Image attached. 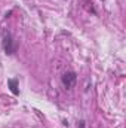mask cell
Segmentation results:
<instances>
[{
    "instance_id": "cell-2",
    "label": "cell",
    "mask_w": 126,
    "mask_h": 128,
    "mask_svg": "<svg viewBox=\"0 0 126 128\" xmlns=\"http://www.w3.org/2000/svg\"><path fill=\"white\" fill-rule=\"evenodd\" d=\"M61 80H63V85L67 88V90H71V88L74 86L76 80H77V74H76L74 72H67V73L63 74Z\"/></svg>"
},
{
    "instance_id": "cell-1",
    "label": "cell",
    "mask_w": 126,
    "mask_h": 128,
    "mask_svg": "<svg viewBox=\"0 0 126 128\" xmlns=\"http://www.w3.org/2000/svg\"><path fill=\"white\" fill-rule=\"evenodd\" d=\"M1 43H3V49H4V52H6L7 55H12V54L16 52L18 43L13 40L12 34L7 32V30H4L3 34H1Z\"/></svg>"
},
{
    "instance_id": "cell-4",
    "label": "cell",
    "mask_w": 126,
    "mask_h": 128,
    "mask_svg": "<svg viewBox=\"0 0 126 128\" xmlns=\"http://www.w3.org/2000/svg\"><path fill=\"white\" fill-rule=\"evenodd\" d=\"M86 127V122L85 121H79V125H77V128H85Z\"/></svg>"
},
{
    "instance_id": "cell-3",
    "label": "cell",
    "mask_w": 126,
    "mask_h": 128,
    "mask_svg": "<svg viewBox=\"0 0 126 128\" xmlns=\"http://www.w3.org/2000/svg\"><path fill=\"white\" fill-rule=\"evenodd\" d=\"M7 85H9V90L12 91L13 96H19V88H18V79H7Z\"/></svg>"
}]
</instances>
